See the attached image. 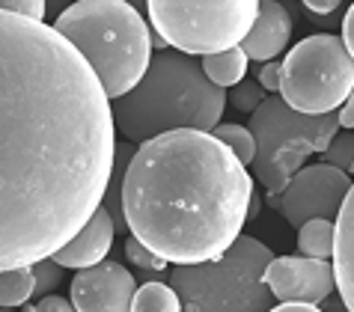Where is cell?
Listing matches in <instances>:
<instances>
[{"mask_svg": "<svg viewBox=\"0 0 354 312\" xmlns=\"http://www.w3.org/2000/svg\"><path fill=\"white\" fill-rule=\"evenodd\" d=\"M271 250L259 238L239 235L221 259L176 265L170 286L182 312H268L274 295L265 286Z\"/></svg>", "mask_w": 354, "mask_h": 312, "instance_id": "cell-5", "label": "cell"}, {"mask_svg": "<svg viewBox=\"0 0 354 312\" xmlns=\"http://www.w3.org/2000/svg\"><path fill=\"white\" fill-rule=\"evenodd\" d=\"M337 116H339V128L354 131V90H351V95L346 99V104L337 110Z\"/></svg>", "mask_w": 354, "mask_h": 312, "instance_id": "cell-29", "label": "cell"}, {"mask_svg": "<svg viewBox=\"0 0 354 312\" xmlns=\"http://www.w3.org/2000/svg\"><path fill=\"white\" fill-rule=\"evenodd\" d=\"M137 282L120 262L102 259L93 268H81L72 277L68 300L75 312H131Z\"/></svg>", "mask_w": 354, "mask_h": 312, "instance_id": "cell-11", "label": "cell"}, {"mask_svg": "<svg viewBox=\"0 0 354 312\" xmlns=\"http://www.w3.org/2000/svg\"><path fill=\"white\" fill-rule=\"evenodd\" d=\"M298 253L310 259H330L333 256V220H307L298 226Z\"/></svg>", "mask_w": 354, "mask_h": 312, "instance_id": "cell-16", "label": "cell"}, {"mask_svg": "<svg viewBox=\"0 0 354 312\" xmlns=\"http://www.w3.org/2000/svg\"><path fill=\"white\" fill-rule=\"evenodd\" d=\"M214 140H221L226 149H230L235 158H239L244 167H250L253 158H257V140H253V134L244 128V125H230V122H221L214 125L209 131Z\"/></svg>", "mask_w": 354, "mask_h": 312, "instance_id": "cell-19", "label": "cell"}, {"mask_svg": "<svg viewBox=\"0 0 354 312\" xmlns=\"http://www.w3.org/2000/svg\"><path fill=\"white\" fill-rule=\"evenodd\" d=\"M33 298V271L30 268H9L0 271V306L15 309Z\"/></svg>", "mask_w": 354, "mask_h": 312, "instance_id": "cell-18", "label": "cell"}, {"mask_svg": "<svg viewBox=\"0 0 354 312\" xmlns=\"http://www.w3.org/2000/svg\"><path fill=\"white\" fill-rule=\"evenodd\" d=\"M155 33L188 57L241 45L257 21L259 0H146Z\"/></svg>", "mask_w": 354, "mask_h": 312, "instance_id": "cell-7", "label": "cell"}, {"mask_svg": "<svg viewBox=\"0 0 354 312\" xmlns=\"http://www.w3.org/2000/svg\"><path fill=\"white\" fill-rule=\"evenodd\" d=\"M292 39V15L289 9L277 3V0H259L257 9V21L248 30V36L241 39V51L248 54V60L253 63H268L286 51Z\"/></svg>", "mask_w": 354, "mask_h": 312, "instance_id": "cell-12", "label": "cell"}, {"mask_svg": "<svg viewBox=\"0 0 354 312\" xmlns=\"http://www.w3.org/2000/svg\"><path fill=\"white\" fill-rule=\"evenodd\" d=\"M0 12H15L33 21L45 18V0H0Z\"/></svg>", "mask_w": 354, "mask_h": 312, "instance_id": "cell-24", "label": "cell"}, {"mask_svg": "<svg viewBox=\"0 0 354 312\" xmlns=\"http://www.w3.org/2000/svg\"><path fill=\"white\" fill-rule=\"evenodd\" d=\"M0 312H15V309H6V306H0Z\"/></svg>", "mask_w": 354, "mask_h": 312, "instance_id": "cell-33", "label": "cell"}, {"mask_svg": "<svg viewBox=\"0 0 354 312\" xmlns=\"http://www.w3.org/2000/svg\"><path fill=\"white\" fill-rule=\"evenodd\" d=\"M72 3H75V0H45V15H54L57 18L63 9H68Z\"/></svg>", "mask_w": 354, "mask_h": 312, "instance_id": "cell-31", "label": "cell"}, {"mask_svg": "<svg viewBox=\"0 0 354 312\" xmlns=\"http://www.w3.org/2000/svg\"><path fill=\"white\" fill-rule=\"evenodd\" d=\"M248 131L257 140L253 173L268 193H280L289 179L304 167L313 152H324L333 134L339 131L337 110L324 116H304L280 99L268 95L250 113Z\"/></svg>", "mask_w": 354, "mask_h": 312, "instance_id": "cell-6", "label": "cell"}, {"mask_svg": "<svg viewBox=\"0 0 354 312\" xmlns=\"http://www.w3.org/2000/svg\"><path fill=\"white\" fill-rule=\"evenodd\" d=\"M33 312H75V306H72V300H66V298L45 295V298L33 306Z\"/></svg>", "mask_w": 354, "mask_h": 312, "instance_id": "cell-26", "label": "cell"}, {"mask_svg": "<svg viewBox=\"0 0 354 312\" xmlns=\"http://www.w3.org/2000/svg\"><path fill=\"white\" fill-rule=\"evenodd\" d=\"M265 286L280 304H322L333 291V265L328 259L280 256L265 268Z\"/></svg>", "mask_w": 354, "mask_h": 312, "instance_id": "cell-10", "label": "cell"}, {"mask_svg": "<svg viewBox=\"0 0 354 312\" xmlns=\"http://www.w3.org/2000/svg\"><path fill=\"white\" fill-rule=\"evenodd\" d=\"M354 90V57L339 36L316 33L301 39L280 60V99L304 116L339 110Z\"/></svg>", "mask_w": 354, "mask_h": 312, "instance_id": "cell-8", "label": "cell"}, {"mask_svg": "<svg viewBox=\"0 0 354 312\" xmlns=\"http://www.w3.org/2000/svg\"><path fill=\"white\" fill-rule=\"evenodd\" d=\"M125 3H131V6H134V9H137V12H140V9H143V6H146V0H125Z\"/></svg>", "mask_w": 354, "mask_h": 312, "instance_id": "cell-32", "label": "cell"}, {"mask_svg": "<svg viewBox=\"0 0 354 312\" xmlns=\"http://www.w3.org/2000/svg\"><path fill=\"white\" fill-rule=\"evenodd\" d=\"M248 54L241 51L239 45L235 48H226V51H218V54H209L203 57L200 66H203V75L209 77L214 86H235L244 81V75H248Z\"/></svg>", "mask_w": 354, "mask_h": 312, "instance_id": "cell-15", "label": "cell"}, {"mask_svg": "<svg viewBox=\"0 0 354 312\" xmlns=\"http://www.w3.org/2000/svg\"><path fill=\"white\" fill-rule=\"evenodd\" d=\"M54 30L90 63L107 99L140 84L152 60V30L125 0H75L54 18Z\"/></svg>", "mask_w": 354, "mask_h": 312, "instance_id": "cell-4", "label": "cell"}, {"mask_svg": "<svg viewBox=\"0 0 354 312\" xmlns=\"http://www.w3.org/2000/svg\"><path fill=\"white\" fill-rule=\"evenodd\" d=\"M131 312H182V300L173 291V286L155 280V282H143L134 291Z\"/></svg>", "mask_w": 354, "mask_h": 312, "instance_id": "cell-17", "label": "cell"}, {"mask_svg": "<svg viewBox=\"0 0 354 312\" xmlns=\"http://www.w3.org/2000/svg\"><path fill=\"white\" fill-rule=\"evenodd\" d=\"M250 193L248 167L209 131H167L129 158L125 229L170 265H200L241 235Z\"/></svg>", "mask_w": 354, "mask_h": 312, "instance_id": "cell-2", "label": "cell"}, {"mask_svg": "<svg viewBox=\"0 0 354 312\" xmlns=\"http://www.w3.org/2000/svg\"><path fill=\"white\" fill-rule=\"evenodd\" d=\"M268 312H322L316 304H280V306H271Z\"/></svg>", "mask_w": 354, "mask_h": 312, "instance_id": "cell-30", "label": "cell"}, {"mask_svg": "<svg viewBox=\"0 0 354 312\" xmlns=\"http://www.w3.org/2000/svg\"><path fill=\"white\" fill-rule=\"evenodd\" d=\"M351 188L348 173H342L330 164H310L301 167L289 179L280 193H268V206L280 211L295 229L307 220H333L339 214V206Z\"/></svg>", "mask_w": 354, "mask_h": 312, "instance_id": "cell-9", "label": "cell"}, {"mask_svg": "<svg viewBox=\"0 0 354 312\" xmlns=\"http://www.w3.org/2000/svg\"><path fill=\"white\" fill-rule=\"evenodd\" d=\"M322 158H324V164H330V167L348 173L354 167V131L337 134V137L328 143V149L322 152Z\"/></svg>", "mask_w": 354, "mask_h": 312, "instance_id": "cell-20", "label": "cell"}, {"mask_svg": "<svg viewBox=\"0 0 354 312\" xmlns=\"http://www.w3.org/2000/svg\"><path fill=\"white\" fill-rule=\"evenodd\" d=\"M333 282L339 289V300L354 312V182L346 193L333 226Z\"/></svg>", "mask_w": 354, "mask_h": 312, "instance_id": "cell-14", "label": "cell"}, {"mask_svg": "<svg viewBox=\"0 0 354 312\" xmlns=\"http://www.w3.org/2000/svg\"><path fill=\"white\" fill-rule=\"evenodd\" d=\"M259 86L265 92H277L280 90V60H268L259 69Z\"/></svg>", "mask_w": 354, "mask_h": 312, "instance_id": "cell-25", "label": "cell"}, {"mask_svg": "<svg viewBox=\"0 0 354 312\" xmlns=\"http://www.w3.org/2000/svg\"><path fill=\"white\" fill-rule=\"evenodd\" d=\"M113 220H111V211H107L104 206H98L95 214L90 220H86V226L77 232V235L63 244L60 250L54 253V262L60 268H93L98 265L107 253H111V244H113Z\"/></svg>", "mask_w": 354, "mask_h": 312, "instance_id": "cell-13", "label": "cell"}, {"mask_svg": "<svg viewBox=\"0 0 354 312\" xmlns=\"http://www.w3.org/2000/svg\"><path fill=\"white\" fill-rule=\"evenodd\" d=\"M348 173H351V175H354V167H351V170H348Z\"/></svg>", "mask_w": 354, "mask_h": 312, "instance_id": "cell-34", "label": "cell"}, {"mask_svg": "<svg viewBox=\"0 0 354 312\" xmlns=\"http://www.w3.org/2000/svg\"><path fill=\"white\" fill-rule=\"evenodd\" d=\"M125 256H129L137 268H143V271H152V274H161V271L167 268V262L161 256H155V253L149 247H143L140 241H137L134 235L125 241Z\"/></svg>", "mask_w": 354, "mask_h": 312, "instance_id": "cell-23", "label": "cell"}, {"mask_svg": "<svg viewBox=\"0 0 354 312\" xmlns=\"http://www.w3.org/2000/svg\"><path fill=\"white\" fill-rule=\"evenodd\" d=\"M342 45H346V51L354 57V3L348 6V12H346V18H342Z\"/></svg>", "mask_w": 354, "mask_h": 312, "instance_id": "cell-27", "label": "cell"}, {"mask_svg": "<svg viewBox=\"0 0 354 312\" xmlns=\"http://www.w3.org/2000/svg\"><path fill=\"white\" fill-rule=\"evenodd\" d=\"M230 101H232V107L239 113H253L265 101V90L259 86V81H241V84L232 86Z\"/></svg>", "mask_w": 354, "mask_h": 312, "instance_id": "cell-22", "label": "cell"}, {"mask_svg": "<svg viewBox=\"0 0 354 312\" xmlns=\"http://www.w3.org/2000/svg\"><path fill=\"white\" fill-rule=\"evenodd\" d=\"M30 271H33V298H39V300L45 295H51V291L63 282V268L57 265L54 259L36 262V265H30Z\"/></svg>", "mask_w": 354, "mask_h": 312, "instance_id": "cell-21", "label": "cell"}, {"mask_svg": "<svg viewBox=\"0 0 354 312\" xmlns=\"http://www.w3.org/2000/svg\"><path fill=\"white\" fill-rule=\"evenodd\" d=\"M301 3L307 6L310 12H316V15L322 18V15H330V12H337L342 0H301Z\"/></svg>", "mask_w": 354, "mask_h": 312, "instance_id": "cell-28", "label": "cell"}, {"mask_svg": "<svg viewBox=\"0 0 354 312\" xmlns=\"http://www.w3.org/2000/svg\"><path fill=\"white\" fill-rule=\"evenodd\" d=\"M113 155L90 63L45 21L0 12V271L51 259L86 226Z\"/></svg>", "mask_w": 354, "mask_h": 312, "instance_id": "cell-1", "label": "cell"}, {"mask_svg": "<svg viewBox=\"0 0 354 312\" xmlns=\"http://www.w3.org/2000/svg\"><path fill=\"white\" fill-rule=\"evenodd\" d=\"M226 90L203 75L200 60L179 51H158L140 84L113 99V125L131 143H146L167 131H212L221 125Z\"/></svg>", "mask_w": 354, "mask_h": 312, "instance_id": "cell-3", "label": "cell"}, {"mask_svg": "<svg viewBox=\"0 0 354 312\" xmlns=\"http://www.w3.org/2000/svg\"><path fill=\"white\" fill-rule=\"evenodd\" d=\"M351 3H354V0H351Z\"/></svg>", "mask_w": 354, "mask_h": 312, "instance_id": "cell-35", "label": "cell"}]
</instances>
